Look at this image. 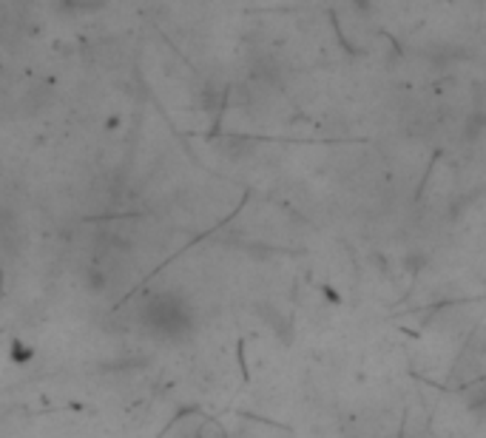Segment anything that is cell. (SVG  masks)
I'll return each mask as SVG.
<instances>
[{"instance_id": "3957f363", "label": "cell", "mask_w": 486, "mask_h": 438, "mask_svg": "<svg viewBox=\"0 0 486 438\" xmlns=\"http://www.w3.org/2000/svg\"><path fill=\"white\" fill-rule=\"evenodd\" d=\"M105 276H103V271H88V276H86V288L88 291H103L105 288Z\"/></svg>"}, {"instance_id": "6da1fadb", "label": "cell", "mask_w": 486, "mask_h": 438, "mask_svg": "<svg viewBox=\"0 0 486 438\" xmlns=\"http://www.w3.org/2000/svg\"><path fill=\"white\" fill-rule=\"evenodd\" d=\"M188 313L182 307V302L177 299H168V296H160V299H154L151 307L146 310V322L154 327L156 333H168V336H177L182 333V327L188 324Z\"/></svg>"}, {"instance_id": "7a4b0ae2", "label": "cell", "mask_w": 486, "mask_h": 438, "mask_svg": "<svg viewBox=\"0 0 486 438\" xmlns=\"http://www.w3.org/2000/svg\"><path fill=\"white\" fill-rule=\"evenodd\" d=\"M9 358L14 365H29L31 358H35V348H29V344H23V341H12Z\"/></svg>"}]
</instances>
